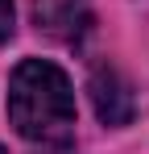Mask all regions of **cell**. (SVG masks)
Returning <instances> with one entry per match:
<instances>
[{"label": "cell", "mask_w": 149, "mask_h": 154, "mask_svg": "<svg viewBox=\"0 0 149 154\" xmlns=\"http://www.w3.org/2000/svg\"><path fill=\"white\" fill-rule=\"evenodd\" d=\"M8 121L33 146H71L74 142V88L71 75L50 58H21L8 75Z\"/></svg>", "instance_id": "obj_1"}, {"label": "cell", "mask_w": 149, "mask_h": 154, "mask_svg": "<svg viewBox=\"0 0 149 154\" xmlns=\"http://www.w3.org/2000/svg\"><path fill=\"white\" fill-rule=\"evenodd\" d=\"M87 92H91L95 117L104 121V125L120 129V125H128V121H133V112H137V96H133V83L120 75V67H112V63L91 67Z\"/></svg>", "instance_id": "obj_2"}, {"label": "cell", "mask_w": 149, "mask_h": 154, "mask_svg": "<svg viewBox=\"0 0 149 154\" xmlns=\"http://www.w3.org/2000/svg\"><path fill=\"white\" fill-rule=\"evenodd\" d=\"M33 21L42 33H50L54 42H83L91 33L95 21V4L91 0H33Z\"/></svg>", "instance_id": "obj_3"}, {"label": "cell", "mask_w": 149, "mask_h": 154, "mask_svg": "<svg viewBox=\"0 0 149 154\" xmlns=\"http://www.w3.org/2000/svg\"><path fill=\"white\" fill-rule=\"evenodd\" d=\"M13 25H17V8H13V0H0V42L13 38Z\"/></svg>", "instance_id": "obj_4"}, {"label": "cell", "mask_w": 149, "mask_h": 154, "mask_svg": "<svg viewBox=\"0 0 149 154\" xmlns=\"http://www.w3.org/2000/svg\"><path fill=\"white\" fill-rule=\"evenodd\" d=\"M54 154H62V146H54Z\"/></svg>", "instance_id": "obj_5"}, {"label": "cell", "mask_w": 149, "mask_h": 154, "mask_svg": "<svg viewBox=\"0 0 149 154\" xmlns=\"http://www.w3.org/2000/svg\"><path fill=\"white\" fill-rule=\"evenodd\" d=\"M0 154H8V150H4V146H0Z\"/></svg>", "instance_id": "obj_6"}]
</instances>
